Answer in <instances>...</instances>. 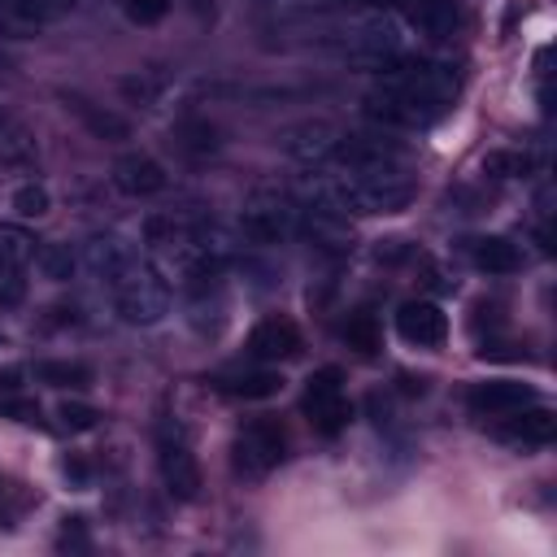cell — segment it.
Here are the masks:
<instances>
[{"label":"cell","instance_id":"cell-32","mask_svg":"<svg viewBox=\"0 0 557 557\" xmlns=\"http://www.w3.org/2000/svg\"><path fill=\"white\" fill-rule=\"evenodd\" d=\"M126 13H131V22L152 26V22H161L170 13V0H126Z\"/></svg>","mask_w":557,"mask_h":557},{"label":"cell","instance_id":"cell-28","mask_svg":"<svg viewBox=\"0 0 557 557\" xmlns=\"http://www.w3.org/2000/svg\"><path fill=\"white\" fill-rule=\"evenodd\" d=\"M30 257H35V235L22 226H0V261L26 265Z\"/></svg>","mask_w":557,"mask_h":557},{"label":"cell","instance_id":"cell-36","mask_svg":"<svg viewBox=\"0 0 557 557\" xmlns=\"http://www.w3.org/2000/svg\"><path fill=\"white\" fill-rule=\"evenodd\" d=\"M44 4H48V9H52V13H57V17H61V13H65V9H70V4H74V0H44Z\"/></svg>","mask_w":557,"mask_h":557},{"label":"cell","instance_id":"cell-7","mask_svg":"<svg viewBox=\"0 0 557 557\" xmlns=\"http://www.w3.org/2000/svg\"><path fill=\"white\" fill-rule=\"evenodd\" d=\"M157 466H161V483H165V492L174 500L187 505V500L200 496V461H196V453H191V444H187L178 422H165L157 431Z\"/></svg>","mask_w":557,"mask_h":557},{"label":"cell","instance_id":"cell-20","mask_svg":"<svg viewBox=\"0 0 557 557\" xmlns=\"http://www.w3.org/2000/svg\"><path fill=\"white\" fill-rule=\"evenodd\" d=\"M405 17L418 35L426 39H448L457 26V4L453 0H405Z\"/></svg>","mask_w":557,"mask_h":557},{"label":"cell","instance_id":"cell-10","mask_svg":"<svg viewBox=\"0 0 557 557\" xmlns=\"http://www.w3.org/2000/svg\"><path fill=\"white\" fill-rule=\"evenodd\" d=\"M300 352V326L292 318H261L252 331H248V357L261 361V366H274V361H287Z\"/></svg>","mask_w":557,"mask_h":557},{"label":"cell","instance_id":"cell-31","mask_svg":"<svg viewBox=\"0 0 557 557\" xmlns=\"http://www.w3.org/2000/svg\"><path fill=\"white\" fill-rule=\"evenodd\" d=\"M0 418H9V422H39V405L9 392V396L0 400Z\"/></svg>","mask_w":557,"mask_h":557},{"label":"cell","instance_id":"cell-25","mask_svg":"<svg viewBox=\"0 0 557 557\" xmlns=\"http://www.w3.org/2000/svg\"><path fill=\"white\" fill-rule=\"evenodd\" d=\"M35 379L48 387H87L91 370L83 361H35Z\"/></svg>","mask_w":557,"mask_h":557},{"label":"cell","instance_id":"cell-27","mask_svg":"<svg viewBox=\"0 0 557 557\" xmlns=\"http://www.w3.org/2000/svg\"><path fill=\"white\" fill-rule=\"evenodd\" d=\"M48 209H52V196H48L44 183H22V187L13 191V213H17V218L30 222V218H44Z\"/></svg>","mask_w":557,"mask_h":557},{"label":"cell","instance_id":"cell-22","mask_svg":"<svg viewBox=\"0 0 557 557\" xmlns=\"http://www.w3.org/2000/svg\"><path fill=\"white\" fill-rule=\"evenodd\" d=\"M174 139H178V148H183L187 157H209V152L222 148L218 126H209L205 117H183V122L174 126Z\"/></svg>","mask_w":557,"mask_h":557},{"label":"cell","instance_id":"cell-17","mask_svg":"<svg viewBox=\"0 0 557 557\" xmlns=\"http://www.w3.org/2000/svg\"><path fill=\"white\" fill-rule=\"evenodd\" d=\"M283 152L287 157H296V161H331V152H335V144H339V131L331 126V122H300V126H292V131H283Z\"/></svg>","mask_w":557,"mask_h":557},{"label":"cell","instance_id":"cell-35","mask_svg":"<svg viewBox=\"0 0 557 557\" xmlns=\"http://www.w3.org/2000/svg\"><path fill=\"white\" fill-rule=\"evenodd\" d=\"M22 387V366H4L0 370V392L9 396V392H17Z\"/></svg>","mask_w":557,"mask_h":557},{"label":"cell","instance_id":"cell-33","mask_svg":"<svg viewBox=\"0 0 557 557\" xmlns=\"http://www.w3.org/2000/svg\"><path fill=\"white\" fill-rule=\"evenodd\" d=\"M57 548H87V527L83 518H61V535H57Z\"/></svg>","mask_w":557,"mask_h":557},{"label":"cell","instance_id":"cell-1","mask_svg":"<svg viewBox=\"0 0 557 557\" xmlns=\"http://www.w3.org/2000/svg\"><path fill=\"white\" fill-rule=\"evenodd\" d=\"M461 91V70L435 57H396L379 70V87L366 96V113L396 131H422L440 122Z\"/></svg>","mask_w":557,"mask_h":557},{"label":"cell","instance_id":"cell-21","mask_svg":"<svg viewBox=\"0 0 557 557\" xmlns=\"http://www.w3.org/2000/svg\"><path fill=\"white\" fill-rule=\"evenodd\" d=\"M48 22H52V13L39 0H0V30L13 39H26Z\"/></svg>","mask_w":557,"mask_h":557},{"label":"cell","instance_id":"cell-5","mask_svg":"<svg viewBox=\"0 0 557 557\" xmlns=\"http://www.w3.org/2000/svg\"><path fill=\"white\" fill-rule=\"evenodd\" d=\"M300 409H305V418H309V426H313L318 435H339V431L348 426V418H352L348 396H344V370H339V366L313 370L309 383H305Z\"/></svg>","mask_w":557,"mask_h":557},{"label":"cell","instance_id":"cell-4","mask_svg":"<svg viewBox=\"0 0 557 557\" xmlns=\"http://www.w3.org/2000/svg\"><path fill=\"white\" fill-rule=\"evenodd\" d=\"M296 200L287 196V191H278V187H257V191H248V200H244V209H239V231H244V239H252V244H261V248H270V244H283L287 235H296Z\"/></svg>","mask_w":557,"mask_h":557},{"label":"cell","instance_id":"cell-26","mask_svg":"<svg viewBox=\"0 0 557 557\" xmlns=\"http://www.w3.org/2000/svg\"><path fill=\"white\" fill-rule=\"evenodd\" d=\"M483 174H492V178H527L531 174V157L527 152H487L483 157Z\"/></svg>","mask_w":557,"mask_h":557},{"label":"cell","instance_id":"cell-12","mask_svg":"<svg viewBox=\"0 0 557 557\" xmlns=\"http://www.w3.org/2000/svg\"><path fill=\"white\" fill-rule=\"evenodd\" d=\"M396 331L405 344H418V348H435L444 344L448 335V313L435 305V300H405L396 309Z\"/></svg>","mask_w":557,"mask_h":557},{"label":"cell","instance_id":"cell-23","mask_svg":"<svg viewBox=\"0 0 557 557\" xmlns=\"http://www.w3.org/2000/svg\"><path fill=\"white\" fill-rule=\"evenodd\" d=\"M74 265H78V257H74L70 244L48 239V244L35 248V270H39L48 283H65V278H74Z\"/></svg>","mask_w":557,"mask_h":557},{"label":"cell","instance_id":"cell-11","mask_svg":"<svg viewBox=\"0 0 557 557\" xmlns=\"http://www.w3.org/2000/svg\"><path fill=\"white\" fill-rule=\"evenodd\" d=\"M165 165L157 161V157H148V152H122L117 161H113V187L122 191V196H135V200H148V196H157V191H165Z\"/></svg>","mask_w":557,"mask_h":557},{"label":"cell","instance_id":"cell-3","mask_svg":"<svg viewBox=\"0 0 557 557\" xmlns=\"http://www.w3.org/2000/svg\"><path fill=\"white\" fill-rule=\"evenodd\" d=\"M109 292H113L122 322H131V326H152L170 313V283L148 257H135V265Z\"/></svg>","mask_w":557,"mask_h":557},{"label":"cell","instance_id":"cell-16","mask_svg":"<svg viewBox=\"0 0 557 557\" xmlns=\"http://www.w3.org/2000/svg\"><path fill=\"white\" fill-rule=\"evenodd\" d=\"M209 387L235 400H270L283 392V374L278 370H222V374H209Z\"/></svg>","mask_w":557,"mask_h":557},{"label":"cell","instance_id":"cell-13","mask_svg":"<svg viewBox=\"0 0 557 557\" xmlns=\"http://www.w3.org/2000/svg\"><path fill=\"white\" fill-rule=\"evenodd\" d=\"M535 400V387L531 383H518V379H487V383H474L466 392V405L483 418H500V413H513L522 405Z\"/></svg>","mask_w":557,"mask_h":557},{"label":"cell","instance_id":"cell-18","mask_svg":"<svg viewBox=\"0 0 557 557\" xmlns=\"http://www.w3.org/2000/svg\"><path fill=\"white\" fill-rule=\"evenodd\" d=\"M61 100H65V109H70L96 139H126V135H131V122H126L122 113H113V109H104V104H96V100H87V96H78V91H65Z\"/></svg>","mask_w":557,"mask_h":557},{"label":"cell","instance_id":"cell-14","mask_svg":"<svg viewBox=\"0 0 557 557\" xmlns=\"http://www.w3.org/2000/svg\"><path fill=\"white\" fill-rule=\"evenodd\" d=\"M135 257H139V248H135V244H126L122 235H91V239H87V248H83L87 270H91L104 287H113V283L135 265Z\"/></svg>","mask_w":557,"mask_h":557},{"label":"cell","instance_id":"cell-8","mask_svg":"<svg viewBox=\"0 0 557 557\" xmlns=\"http://www.w3.org/2000/svg\"><path fill=\"white\" fill-rule=\"evenodd\" d=\"M296 231L318 248V252H331V257H344L352 252V226H348V213L331 209V205H300L296 209Z\"/></svg>","mask_w":557,"mask_h":557},{"label":"cell","instance_id":"cell-29","mask_svg":"<svg viewBox=\"0 0 557 557\" xmlns=\"http://www.w3.org/2000/svg\"><path fill=\"white\" fill-rule=\"evenodd\" d=\"M26 300V265L0 261V309H13Z\"/></svg>","mask_w":557,"mask_h":557},{"label":"cell","instance_id":"cell-15","mask_svg":"<svg viewBox=\"0 0 557 557\" xmlns=\"http://www.w3.org/2000/svg\"><path fill=\"white\" fill-rule=\"evenodd\" d=\"M335 165H387V161H400V148L379 135V131H339V144L331 152Z\"/></svg>","mask_w":557,"mask_h":557},{"label":"cell","instance_id":"cell-9","mask_svg":"<svg viewBox=\"0 0 557 557\" xmlns=\"http://www.w3.org/2000/svg\"><path fill=\"white\" fill-rule=\"evenodd\" d=\"M492 435L505 440V444H518V448H544V444L557 440V413L531 400V405H522L513 413H500Z\"/></svg>","mask_w":557,"mask_h":557},{"label":"cell","instance_id":"cell-6","mask_svg":"<svg viewBox=\"0 0 557 557\" xmlns=\"http://www.w3.org/2000/svg\"><path fill=\"white\" fill-rule=\"evenodd\" d=\"M231 453H235V470L239 474L261 479V474H270V470L283 466V457H287V431L274 418H252V422H244L235 431Z\"/></svg>","mask_w":557,"mask_h":557},{"label":"cell","instance_id":"cell-38","mask_svg":"<svg viewBox=\"0 0 557 557\" xmlns=\"http://www.w3.org/2000/svg\"><path fill=\"white\" fill-rule=\"evenodd\" d=\"M0 126H4V113H0Z\"/></svg>","mask_w":557,"mask_h":557},{"label":"cell","instance_id":"cell-24","mask_svg":"<svg viewBox=\"0 0 557 557\" xmlns=\"http://www.w3.org/2000/svg\"><path fill=\"white\" fill-rule=\"evenodd\" d=\"M344 344H348L352 352H361V357H374V352H379V318L366 313V309L348 313V322H344Z\"/></svg>","mask_w":557,"mask_h":557},{"label":"cell","instance_id":"cell-37","mask_svg":"<svg viewBox=\"0 0 557 557\" xmlns=\"http://www.w3.org/2000/svg\"><path fill=\"white\" fill-rule=\"evenodd\" d=\"M0 344H4V331H0Z\"/></svg>","mask_w":557,"mask_h":557},{"label":"cell","instance_id":"cell-34","mask_svg":"<svg viewBox=\"0 0 557 557\" xmlns=\"http://www.w3.org/2000/svg\"><path fill=\"white\" fill-rule=\"evenodd\" d=\"M61 474H65L74 487H87V479H91V466H87L78 453H70V457L61 461Z\"/></svg>","mask_w":557,"mask_h":557},{"label":"cell","instance_id":"cell-19","mask_svg":"<svg viewBox=\"0 0 557 557\" xmlns=\"http://www.w3.org/2000/svg\"><path fill=\"white\" fill-rule=\"evenodd\" d=\"M466 252H470V261H474L483 274H513V270H522V252H518V244H509L505 235L466 239Z\"/></svg>","mask_w":557,"mask_h":557},{"label":"cell","instance_id":"cell-2","mask_svg":"<svg viewBox=\"0 0 557 557\" xmlns=\"http://www.w3.org/2000/svg\"><path fill=\"white\" fill-rule=\"evenodd\" d=\"M318 200L339 213H400L413 200V174L400 161L387 165H335L313 183Z\"/></svg>","mask_w":557,"mask_h":557},{"label":"cell","instance_id":"cell-30","mask_svg":"<svg viewBox=\"0 0 557 557\" xmlns=\"http://www.w3.org/2000/svg\"><path fill=\"white\" fill-rule=\"evenodd\" d=\"M57 418H61L65 431H91V426L100 422V409L87 405V400H61V405H57Z\"/></svg>","mask_w":557,"mask_h":557}]
</instances>
